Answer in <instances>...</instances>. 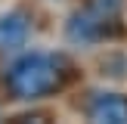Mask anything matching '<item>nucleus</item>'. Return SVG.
<instances>
[{
  "label": "nucleus",
  "mask_w": 127,
  "mask_h": 124,
  "mask_svg": "<svg viewBox=\"0 0 127 124\" xmlns=\"http://www.w3.org/2000/svg\"><path fill=\"white\" fill-rule=\"evenodd\" d=\"M87 115L99 124H127V96L124 93H96L87 105Z\"/></svg>",
  "instance_id": "nucleus-3"
},
{
  "label": "nucleus",
  "mask_w": 127,
  "mask_h": 124,
  "mask_svg": "<svg viewBox=\"0 0 127 124\" xmlns=\"http://www.w3.org/2000/svg\"><path fill=\"white\" fill-rule=\"evenodd\" d=\"M59 84H62V71L56 65V59L47 53H25L6 71V90L22 102L50 96Z\"/></svg>",
  "instance_id": "nucleus-1"
},
{
  "label": "nucleus",
  "mask_w": 127,
  "mask_h": 124,
  "mask_svg": "<svg viewBox=\"0 0 127 124\" xmlns=\"http://www.w3.org/2000/svg\"><path fill=\"white\" fill-rule=\"evenodd\" d=\"M105 22H109V16H102L96 6H90V9L74 12V16L68 19L65 34H68V40H74V43H93V40H99V37L105 34Z\"/></svg>",
  "instance_id": "nucleus-2"
},
{
  "label": "nucleus",
  "mask_w": 127,
  "mask_h": 124,
  "mask_svg": "<svg viewBox=\"0 0 127 124\" xmlns=\"http://www.w3.org/2000/svg\"><path fill=\"white\" fill-rule=\"evenodd\" d=\"M28 16L25 12H3L0 16V50H19L28 40Z\"/></svg>",
  "instance_id": "nucleus-4"
}]
</instances>
